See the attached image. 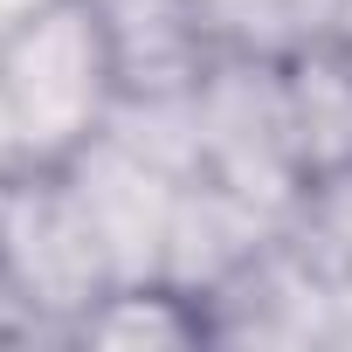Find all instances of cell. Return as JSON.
Listing matches in <instances>:
<instances>
[{
    "label": "cell",
    "instance_id": "cell-1",
    "mask_svg": "<svg viewBox=\"0 0 352 352\" xmlns=\"http://www.w3.org/2000/svg\"><path fill=\"white\" fill-rule=\"evenodd\" d=\"M124 111L104 0H21L0 14V159L76 166Z\"/></svg>",
    "mask_w": 352,
    "mask_h": 352
},
{
    "label": "cell",
    "instance_id": "cell-2",
    "mask_svg": "<svg viewBox=\"0 0 352 352\" xmlns=\"http://www.w3.org/2000/svg\"><path fill=\"white\" fill-rule=\"evenodd\" d=\"M118 249L76 166H0V304L14 331H76L118 283Z\"/></svg>",
    "mask_w": 352,
    "mask_h": 352
},
{
    "label": "cell",
    "instance_id": "cell-3",
    "mask_svg": "<svg viewBox=\"0 0 352 352\" xmlns=\"http://www.w3.org/2000/svg\"><path fill=\"white\" fill-rule=\"evenodd\" d=\"M111 49H118V90L138 111L194 104V90L214 76L228 42L187 8V0H104Z\"/></svg>",
    "mask_w": 352,
    "mask_h": 352
},
{
    "label": "cell",
    "instance_id": "cell-4",
    "mask_svg": "<svg viewBox=\"0 0 352 352\" xmlns=\"http://www.w3.org/2000/svg\"><path fill=\"white\" fill-rule=\"evenodd\" d=\"M76 345H124V352H187V345H214L221 338V304L166 270H138L118 276L69 331Z\"/></svg>",
    "mask_w": 352,
    "mask_h": 352
},
{
    "label": "cell",
    "instance_id": "cell-5",
    "mask_svg": "<svg viewBox=\"0 0 352 352\" xmlns=\"http://www.w3.org/2000/svg\"><path fill=\"white\" fill-rule=\"evenodd\" d=\"M276 83H283L297 166L318 173V166L352 159V42L331 28L297 35L290 49H276Z\"/></svg>",
    "mask_w": 352,
    "mask_h": 352
},
{
    "label": "cell",
    "instance_id": "cell-6",
    "mask_svg": "<svg viewBox=\"0 0 352 352\" xmlns=\"http://www.w3.org/2000/svg\"><path fill=\"white\" fill-rule=\"evenodd\" d=\"M276 242L324 297H352V159L304 173Z\"/></svg>",
    "mask_w": 352,
    "mask_h": 352
},
{
    "label": "cell",
    "instance_id": "cell-7",
    "mask_svg": "<svg viewBox=\"0 0 352 352\" xmlns=\"http://www.w3.org/2000/svg\"><path fill=\"white\" fill-rule=\"evenodd\" d=\"M187 8L228 42V49H270L290 14H297V0H187Z\"/></svg>",
    "mask_w": 352,
    "mask_h": 352
},
{
    "label": "cell",
    "instance_id": "cell-8",
    "mask_svg": "<svg viewBox=\"0 0 352 352\" xmlns=\"http://www.w3.org/2000/svg\"><path fill=\"white\" fill-rule=\"evenodd\" d=\"M324 28H331V35H345V42H352V0H331V21H324Z\"/></svg>",
    "mask_w": 352,
    "mask_h": 352
}]
</instances>
